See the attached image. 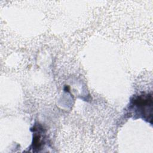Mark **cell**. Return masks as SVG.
I'll return each instance as SVG.
<instances>
[{
    "label": "cell",
    "mask_w": 153,
    "mask_h": 153,
    "mask_svg": "<svg viewBox=\"0 0 153 153\" xmlns=\"http://www.w3.org/2000/svg\"><path fill=\"white\" fill-rule=\"evenodd\" d=\"M130 110L133 111L134 115L150 122L152 115V96L151 93H144L134 96L131 99Z\"/></svg>",
    "instance_id": "1"
},
{
    "label": "cell",
    "mask_w": 153,
    "mask_h": 153,
    "mask_svg": "<svg viewBox=\"0 0 153 153\" xmlns=\"http://www.w3.org/2000/svg\"><path fill=\"white\" fill-rule=\"evenodd\" d=\"M33 141L31 147L33 152H38L41 149L43 143H44V131L41 125H35L33 127Z\"/></svg>",
    "instance_id": "2"
}]
</instances>
